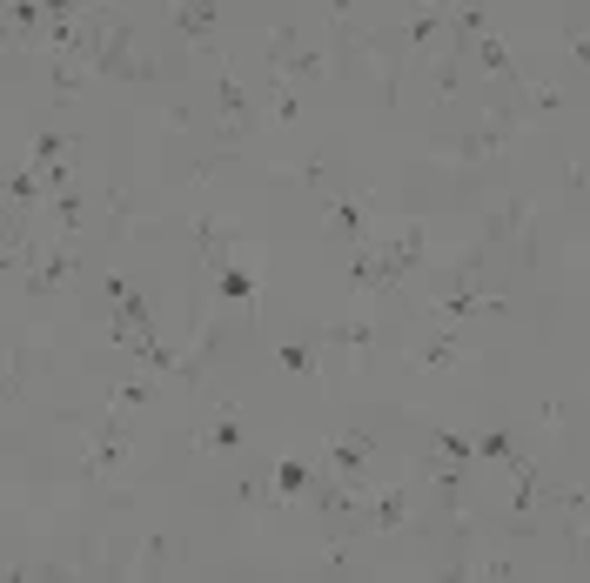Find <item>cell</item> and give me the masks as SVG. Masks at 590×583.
<instances>
[{
    "instance_id": "obj_1",
    "label": "cell",
    "mask_w": 590,
    "mask_h": 583,
    "mask_svg": "<svg viewBox=\"0 0 590 583\" xmlns=\"http://www.w3.org/2000/svg\"><path fill=\"white\" fill-rule=\"evenodd\" d=\"M416 255H423V235L409 228L403 242H396V248H383V255H356L349 282H356V289H396V282L409 275V262H416Z\"/></svg>"
},
{
    "instance_id": "obj_2",
    "label": "cell",
    "mask_w": 590,
    "mask_h": 583,
    "mask_svg": "<svg viewBox=\"0 0 590 583\" xmlns=\"http://www.w3.org/2000/svg\"><path fill=\"white\" fill-rule=\"evenodd\" d=\"M456 356H463V336H456V322H443V336H430L423 349H409V362H416V369H450Z\"/></svg>"
},
{
    "instance_id": "obj_3",
    "label": "cell",
    "mask_w": 590,
    "mask_h": 583,
    "mask_svg": "<svg viewBox=\"0 0 590 583\" xmlns=\"http://www.w3.org/2000/svg\"><path fill=\"white\" fill-rule=\"evenodd\" d=\"M215 94H222V114H228V141H242V135H249V94L235 88V74H222Z\"/></svg>"
},
{
    "instance_id": "obj_4",
    "label": "cell",
    "mask_w": 590,
    "mask_h": 583,
    "mask_svg": "<svg viewBox=\"0 0 590 583\" xmlns=\"http://www.w3.org/2000/svg\"><path fill=\"white\" fill-rule=\"evenodd\" d=\"M208 27H215V0H182L175 34H182V41H208Z\"/></svg>"
},
{
    "instance_id": "obj_5",
    "label": "cell",
    "mask_w": 590,
    "mask_h": 583,
    "mask_svg": "<svg viewBox=\"0 0 590 583\" xmlns=\"http://www.w3.org/2000/svg\"><path fill=\"white\" fill-rule=\"evenodd\" d=\"M195 443H202V449H235V443H242V416H235V409H222V416H215Z\"/></svg>"
},
{
    "instance_id": "obj_6",
    "label": "cell",
    "mask_w": 590,
    "mask_h": 583,
    "mask_svg": "<svg viewBox=\"0 0 590 583\" xmlns=\"http://www.w3.org/2000/svg\"><path fill=\"white\" fill-rule=\"evenodd\" d=\"M403 510H409V490L396 483L383 503H369V530H396V523H403Z\"/></svg>"
},
{
    "instance_id": "obj_7",
    "label": "cell",
    "mask_w": 590,
    "mask_h": 583,
    "mask_svg": "<svg viewBox=\"0 0 590 583\" xmlns=\"http://www.w3.org/2000/svg\"><path fill=\"white\" fill-rule=\"evenodd\" d=\"M329 228H336V235H363V228H369L363 195H342V202H336V222H329Z\"/></svg>"
},
{
    "instance_id": "obj_8",
    "label": "cell",
    "mask_w": 590,
    "mask_h": 583,
    "mask_svg": "<svg viewBox=\"0 0 590 583\" xmlns=\"http://www.w3.org/2000/svg\"><path fill=\"white\" fill-rule=\"evenodd\" d=\"M497 148H503V128H490V135H463V141H456V155H463V161H483V155H497Z\"/></svg>"
},
{
    "instance_id": "obj_9",
    "label": "cell",
    "mask_w": 590,
    "mask_h": 583,
    "mask_svg": "<svg viewBox=\"0 0 590 583\" xmlns=\"http://www.w3.org/2000/svg\"><path fill=\"white\" fill-rule=\"evenodd\" d=\"M309 490V470H302V463H282V470H275V496H302Z\"/></svg>"
},
{
    "instance_id": "obj_10",
    "label": "cell",
    "mask_w": 590,
    "mask_h": 583,
    "mask_svg": "<svg viewBox=\"0 0 590 583\" xmlns=\"http://www.w3.org/2000/svg\"><path fill=\"white\" fill-rule=\"evenodd\" d=\"M322 342H342V349H369V329H336V322H322Z\"/></svg>"
},
{
    "instance_id": "obj_11",
    "label": "cell",
    "mask_w": 590,
    "mask_h": 583,
    "mask_svg": "<svg viewBox=\"0 0 590 583\" xmlns=\"http://www.w3.org/2000/svg\"><path fill=\"white\" fill-rule=\"evenodd\" d=\"M269 114H275V121H295V114H302V94H295V88H275L269 94Z\"/></svg>"
},
{
    "instance_id": "obj_12",
    "label": "cell",
    "mask_w": 590,
    "mask_h": 583,
    "mask_svg": "<svg viewBox=\"0 0 590 583\" xmlns=\"http://www.w3.org/2000/svg\"><path fill=\"white\" fill-rule=\"evenodd\" d=\"M168 557H175V550H168V543L155 537V543H148V557H141V570H161V563H168Z\"/></svg>"
},
{
    "instance_id": "obj_13",
    "label": "cell",
    "mask_w": 590,
    "mask_h": 583,
    "mask_svg": "<svg viewBox=\"0 0 590 583\" xmlns=\"http://www.w3.org/2000/svg\"><path fill=\"white\" fill-rule=\"evenodd\" d=\"M570 61H577V68H590V34H570Z\"/></svg>"
}]
</instances>
